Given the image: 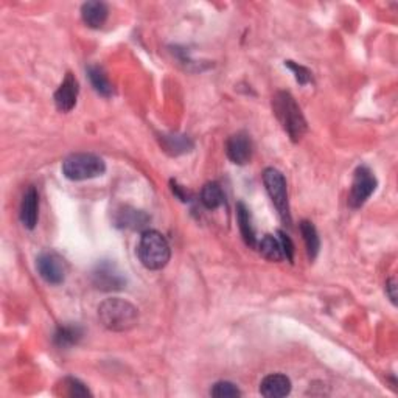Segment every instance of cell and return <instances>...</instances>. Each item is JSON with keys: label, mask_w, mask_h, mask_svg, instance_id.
<instances>
[{"label": "cell", "mask_w": 398, "mask_h": 398, "mask_svg": "<svg viewBox=\"0 0 398 398\" xmlns=\"http://www.w3.org/2000/svg\"><path fill=\"white\" fill-rule=\"evenodd\" d=\"M98 319L109 331H130L139 322V310L131 302L111 297L98 305Z\"/></svg>", "instance_id": "cell-1"}, {"label": "cell", "mask_w": 398, "mask_h": 398, "mask_svg": "<svg viewBox=\"0 0 398 398\" xmlns=\"http://www.w3.org/2000/svg\"><path fill=\"white\" fill-rule=\"evenodd\" d=\"M272 109L285 132L293 142H299L306 132V120L302 114L299 105L290 92L280 91L274 95Z\"/></svg>", "instance_id": "cell-2"}, {"label": "cell", "mask_w": 398, "mask_h": 398, "mask_svg": "<svg viewBox=\"0 0 398 398\" xmlns=\"http://www.w3.org/2000/svg\"><path fill=\"white\" fill-rule=\"evenodd\" d=\"M139 260L146 269L159 271L170 261L171 249L165 236L157 230H145L137 246Z\"/></svg>", "instance_id": "cell-3"}, {"label": "cell", "mask_w": 398, "mask_h": 398, "mask_svg": "<svg viewBox=\"0 0 398 398\" xmlns=\"http://www.w3.org/2000/svg\"><path fill=\"white\" fill-rule=\"evenodd\" d=\"M106 171L105 160L92 153H76L62 162L64 176L70 181H87L101 176Z\"/></svg>", "instance_id": "cell-4"}, {"label": "cell", "mask_w": 398, "mask_h": 398, "mask_svg": "<svg viewBox=\"0 0 398 398\" xmlns=\"http://www.w3.org/2000/svg\"><path fill=\"white\" fill-rule=\"evenodd\" d=\"M263 184L268 191L269 198L277 209L280 220L285 223V226L291 224V214H290V201H288V189L285 176L279 170L266 168L263 171Z\"/></svg>", "instance_id": "cell-5"}, {"label": "cell", "mask_w": 398, "mask_h": 398, "mask_svg": "<svg viewBox=\"0 0 398 398\" xmlns=\"http://www.w3.org/2000/svg\"><path fill=\"white\" fill-rule=\"evenodd\" d=\"M377 178L369 166L361 165L355 170L353 182L349 193V205L352 209H359L377 190Z\"/></svg>", "instance_id": "cell-6"}, {"label": "cell", "mask_w": 398, "mask_h": 398, "mask_svg": "<svg viewBox=\"0 0 398 398\" xmlns=\"http://www.w3.org/2000/svg\"><path fill=\"white\" fill-rule=\"evenodd\" d=\"M92 284L101 291H119L125 288L126 279L112 263L101 261L94 269Z\"/></svg>", "instance_id": "cell-7"}, {"label": "cell", "mask_w": 398, "mask_h": 398, "mask_svg": "<svg viewBox=\"0 0 398 398\" xmlns=\"http://www.w3.org/2000/svg\"><path fill=\"white\" fill-rule=\"evenodd\" d=\"M36 269L50 285H61L66 279V263L55 252H44L37 257Z\"/></svg>", "instance_id": "cell-8"}, {"label": "cell", "mask_w": 398, "mask_h": 398, "mask_svg": "<svg viewBox=\"0 0 398 398\" xmlns=\"http://www.w3.org/2000/svg\"><path fill=\"white\" fill-rule=\"evenodd\" d=\"M80 94V85L78 80L75 78L73 73H67L66 78L60 85V87L56 89V92L53 95L56 109L61 112H70L76 105V100H78Z\"/></svg>", "instance_id": "cell-9"}, {"label": "cell", "mask_w": 398, "mask_h": 398, "mask_svg": "<svg viewBox=\"0 0 398 398\" xmlns=\"http://www.w3.org/2000/svg\"><path fill=\"white\" fill-rule=\"evenodd\" d=\"M252 140L246 132H236L227 140L226 153L227 157L232 160L235 165H246L252 159Z\"/></svg>", "instance_id": "cell-10"}, {"label": "cell", "mask_w": 398, "mask_h": 398, "mask_svg": "<svg viewBox=\"0 0 398 398\" xmlns=\"http://www.w3.org/2000/svg\"><path fill=\"white\" fill-rule=\"evenodd\" d=\"M291 380L286 375L271 374L260 383V394L266 398H282L290 395Z\"/></svg>", "instance_id": "cell-11"}, {"label": "cell", "mask_w": 398, "mask_h": 398, "mask_svg": "<svg viewBox=\"0 0 398 398\" xmlns=\"http://www.w3.org/2000/svg\"><path fill=\"white\" fill-rule=\"evenodd\" d=\"M40 215V195L35 187H28L21 202V223L24 227L35 229Z\"/></svg>", "instance_id": "cell-12"}, {"label": "cell", "mask_w": 398, "mask_h": 398, "mask_svg": "<svg viewBox=\"0 0 398 398\" xmlns=\"http://www.w3.org/2000/svg\"><path fill=\"white\" fill-rule=\"evenodd\" d=\"M109 16L107 5L105 2H86L81 6V17L87 27L101 28Z\"/></svg>", "instance_id": "cell-13"}, {"label": "cell", "mask_w": 398, "mask_h": 398, "mask_svg": "<svg viewBox=\"0 0 398 398\" xmlns=\"http://www.w3.org/2000/svg\"><path fill=\"white\" fill-rule=\"evenodd\" d=\"M83 335L85 331L78 324H61L55 331L53 343L60 349H70L81 341Z\"/></svg>", "instance_id": "cell-14"}, {"label": "cell", "mask_w": 398, "mask_h": 398, "mask_svg": "<svg viewBox=\"0 0 398 398\" xmlns=\"http://www.w3.org/2000/svg\"><path fill=\"white\" fill-rule=\"evenodd\" d=\"M236 220H239V227H240V234L245 240L246 246L249 248H257V235H255V229L252 226V218H250V211L245 205V202H239L236 204Z\"/></svg>", "instance_id": "cell-15"}, {"label": "cell", "mask_w": 398, "mask_h": 398, "mask_svg": "<svg viewBox=\"0 0 398 398\" xmlns=\"http://www.w3.org/2000/svg\"><path fill=\"white\" fill-rule=\"evenodd\" d=\"M87 75H89V80H91L92 83V86L95 91H97L101 97H111L112 92H114V89H112V85H111V81H109L107 78V75L105 70H103V67L100 66H89L87 67Z\"/></svg>", "instance_id": "cell-16"}, {"label": "cell", "mask_w": 398, "mask_h": 398, "mask_svg": "<svg viewBox=\"0 0 398 398\" xmlns=\"http://www.w3.org/2000/svg\"><path fill=\"white\" fill-rule=\"evenodd\" d=\"M300 234L302 236H304L308 257H310L311 260H314L318 257L319 249H320V240H319L316 227H314V224L311 221H302Z\"/></svg>", "instance_id": "cell-17"}, {"label": "cell", "mask_w": 398, "mask_h": 398, "mask_svg": "<svg viewBox=\"0 0 398 398\" xmlns=\"http://www.w3.org/2000/svg\"><path fill=\"white\" fill-rule=\"evenodd\" d=\"M257 248H259L260 254L269 261L279 263L285 259V254H284V250H282L280 241L272 235L263 236L261 241H259V245H257Z\"/></svg>", "instance_id": "cell-18"}, {"label": "cell", "mask_w": 398, "mask_h": 398, "mask_svg": "<svg viewBox=\"0 0 398 398\" xmlns=\"http://www.w3.org/2000/svg\"><path fill=\"white\" fill-rule=\"evenodd\" d=\"M201 202L204 207L209 210H215L218 207H221L224 202V193H223V189L220 187V184H216V182L205 184L201 190Z\"/></svg>", "instance_id": "cell-19"}, {"label": "cell", "mask_w": 398, "mask_h": 398, "mask_svg": "<svg viewBox=\"0 0 398 398\" xmlns=\"http://www.w3.org/2000/svg\"><path fill=\"white\" fill-rule=\"evenodd\" d=\"M115 223L121 227H130V229H140L148 223V216L140 210H130L123 209V211H119V216Z\"/></svg>", "instance_id": "cell-20"}, {"label": "cell", "mask_w": 398, "mask_h": 398, "mask_svg": "<svg viewBox=\"0 0 398 398\" xmlns=\"http://www.w3.org/2000/svg\"><path fill=\"white\" fill-rule=\"evenodd\" d=\"M164 148L165 151H170L171 154H182L189 153L193 148V144L187 136H165L164 137Z\"/></svg>", "instance_id": "cell-21"}, {"label": "cell", "mask_w": 398, "mask_h": 398, "mask_svg": "<svg viewBox=\"0 0 398 398\" xmlns=\"http://www.w3.org/2000/svg\"><path fill=\"white\" fill-rule=\"evenodd\" d=\"M210 395L216 398H235L241 397V390L230 381H218L211 386Z\"/></svg>", "instance_id": "cell-22"}, {"label": "cell", "mask_w": 398, "mask_h": 398, "mask_svg": "<svg viewBox=\"0 0 398 398\" xmlns=\"http://www.w3.org/2000/svg\"><path fill=\"white\" fill-rule=\"evenodd\" d=\"M64 388L67 390V395L69 397H91V390L86 388L85 383H81L78 378H73V377H69L66 380L62 381Z\"/></svg>", "instance_id": "cell-23"}, {"label": "cell", "mask_w": 398, "mask_h": 398, "mask_svg": "<svg viewBox=\"0 0 398 398\" xmlns=\"http://www.w3.org/2000/svg\"><path fill=\"white\" fill-rule=\"evenodd\" d=\"M285 67L293 70L294 76H296V81L299 83L300 86H305V85H308V83L313 81V75H311L310 70L304 66H300V64L294 62V61H285Z\"/></svg>", "instance_id": "cell-24"}, {"label": "cell", "mask_w": 398, "mask_h": 398, "mask_svg": "<svg viewBox=\"0 0 398 398\" xmlns=\"http://www.w3.org/2000/svg\"><path fill=\"white\" fill-rule=\"evenodd\" d=\"M277 234H279V241H280L282 250H284V254H285V259L293 263V260H294V245H293L291 239L284 232V230H279Z\"/></svg>", "instance_id": "cell-25"}, {"label": "cell", "mask_w": 398, "mask_h": 398, "mask_svg": "<svg viewBox=\"0 0 398 398\" xmlns=\"http://www.w3.org/2000/svg\"><path fill=\"white\" fill-rule=\"evenodd\" d=\"M386 294L389 296L390 302L397 305V282L395 279H389L386 282Z\"/></svg>", "instance_id": "cell-26"}, {"label": "cell", "mask_w": 398, "mask_h": 398, "mask_svg": "<svg viewBox=\"0 0 398 398\" xmlns=\"http://www.w3.org/2000/svg\"><path fill=\"white\" fill-rule=\"evenodd\" d=\"M171 190H173V193L181 199V201H189V193L181 187V185H178L176 182L171 181Z\"/></svg>", "instance_id": "cell-27"}]
</instances>
